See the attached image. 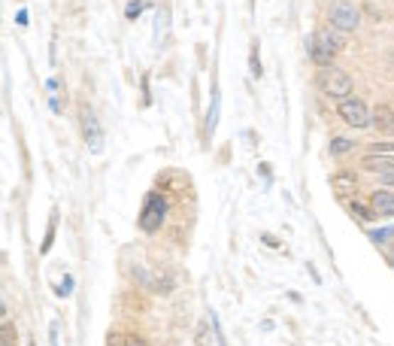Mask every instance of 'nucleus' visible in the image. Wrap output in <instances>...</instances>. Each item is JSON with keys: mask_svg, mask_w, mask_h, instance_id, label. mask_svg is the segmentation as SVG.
Listing matches in <instances>:
<instances>
[{"mask_svg": "<svg viewBox=\"0 0 394 346\" xmlns=\"http://www.w3.org/2000/svg\"><path fill=\"white\" fill-rule=\"evenodd\" d=\"M346 207H349V213H352V216H358L361 222H373V219H376L373 207H364L361 200H346Z\"/></svg>", "mask_w": 394, "mask_h": 346, "instance_id": "9d476101", "label": "nucleus"}, {"mask_svg": "<svg viewBox=\"0 0 394 346\" xmlns=\"http://www.w3.org/2000/svg\"><path fill=\"white\" fill-rule=\"evenodd\" d=\"M349 149H355L352 140H346V137H334L331 140V155H334V158H340V155H346Z\"/></svg>", "mask_w": 394, "mask_h": 346, "instance_id": "f8f14e48", "label": "nucleus"}, {"mask_svg": "<svg viewBox=\"0 0 394 346\" xmlns=\"http://www.w3.org/2000/svg\"><path fill=\"white\" fill-rule=\"evenodd\" d=\"M13 343H16V337H13V322L4 319V346H13Z\"/></svg>", "mask_w": 394, "mask_h": 346, "instance_id": "4468645a", "label": "nucleus"}, {"mask_svg": "<svg viewBox=\"0 0 394 346\" xmlns=\"http://www.w3.org/2000/svg\"><path fill=\"white\" fill-rule=\"evenodd\" d=\"M109 346H149V343L137 337V334H116V337H109Z\"/></svg>", "mask_w": 394, "mask_h": 346, "instance_id": "9b49d317", "label": "nucleus"}, {"mask_svg": "<svg viewBox=\"0 0 394 346\" xmlns=\"http://www.w3.org/2000/svg\"><path fill=\"white\" fill-rule=\"evenodd\" d=\"M370 207L376 216H394V188H376L370 195Z\"/></svg>", "mask_w": 394, "mask_h": 346, "instance_id": "423d86ee", "label": "nucleus"}, {"mask_svg": "<svg viewBox=\"0 0 394 346\" xmlns=\"http://www.w3.org/2000/svg\"><path fill=\"white\" fill-rule=\"evenodd\" d=\"M346 43H349L346 31H340V28H322V31H315L312 37H310L307 52H310V58H312L315 67H331L334 55L343 52Z\"/></svg>", "mask_w": 394, "mask_h": 346, "instance_id": "f257e3e1", "label": "nucleus"}, {"mask_svg": "<svg viewBox=\"0 0 394 346\" xmlns=\"http://www.w3.org/2000/svg\"><path fill=\"white\" fill-rule=\"evenodd\" d=\"M331 188L336 195H340L343 200H349V195H355V188H358V176L352 171H340V173H334L331 176Z\"/></svg>", "mask_w": 394, "mask_h": 346, "instance_id": "6e6552de", "label": "nucleus"}, {"mask_svg": "<svg viewBox=\"0 0 394 346\" xmlns=\"http://www.w3.org/2000/svg\"><path fill=\"white\" fill-rule=\"evenodd\" d=\"M336 113H340V119L352 128H373V113H370L364 100L355 97V94L336 100Z\"/></svg>", "mask_w": 394, "mask_h": 346, "instance_id": "7ed1b4c3", "label": "nucleus"}, {"mask_svg": "<svg viewBox=\"0 0 394 346\" xmlns=\"http://www.w3.org/2000/svg\"><path fill=\"white\" fill-rule=\"evenodd\" d=\"M164 213H167V200L164 195H146V204H143V213H140V228L146 234H155L158 228H161V222H164Z\"/></svg>", "mask_w": 394, "mask_h": 346, "instance_id": "39448f33", "label": "nucleus"}, {"mask_svg": "<svg viewBox=\"0 0 394 346\" xmlns=\"http://www.w3.org/2000/svg\"><path fill=\"white\" fill-rule=\"evenodd\" d=\"M315 85H319L322 94H328L334 100H343L352 94V76L340 67H319V73H315Z\"/></svg>", "mask_w": 394, "mask_h": 346, "instance_id": "f03ea898", "label": "nucleus"}, {"mask_svg": "<svg viewBox=\"0 0 394 346\" xmlns=\"http://www.w3.org/2000/svg\"><path fill=\"white\" fill-rule=\"evenodd\" d=\"M140 9H143V4H140V0H131V6H128V18L140 16Z\"/></svg>", "mask_w": 394, "mask_h": 346, "instance_id": "f3484780", "label": "nucleus"}, {"mask_svg": "<svg viewBox=\"0 0 394 346\" xmlns=\"http://www.w3.org/2000/svg\"><path fill=\"white\" fill-rule=\"evenodd\" d=\"M252 76H255V80L261 76V61H258V46L252 49Z\"/></svg>", "mask_w": 394, "mask_h": 346, "instance_id": "dca6fc26", "label": "nucleus"}, {"mask_svg": "<svg viewBox=\"0 0 394 346\" xmlns=\"http://www.w3.org/2000/svg\"><path fill=\"white\" fill-rule=\"evenodd\" d=\"M82 134H85L92 152H100V128H97V119H94V113L88 107L82 109Z\"/></svg>", "mask_w": 394, "mask_h": 346, "instance_id": "1a4fd4ad", "label": "nucleus"}, {"mask_svg": "<svg viewBox=\"0 0 394 346\" xmlns=\"http://www.w3.org/2000/svg\"><path fill=\"white\" fill-rule=\"evenodd\" d=\"M370 152H379V155H394V143H373Z\"/></svg>", "mask_w": 394, "mask_h": 346, "instance_id": "2eb2a0df", "label": "nucleus"}, {"mask_svg": "<svg viewBox=\"0 0 394 346\" xmlns=\"http://www.w3.org/2000/svg\"><path fill=\"white\" fill-rule=\"evenodd\" d=\"M394 237V228H382V231H370V240H373V243H379V247H382V243H385V240H391Z\"/></svg>", "mask_w": 394, "mask_h": 346, "instance_id": "ddd939ff", "label": "nucleus"}, {"mask_svg": "<svg viewBox=\"0 0 394 346\" xmlns=\"http://www.w3.org/2000/svg\"><path fill=\"white\" fill-rule=\"evenodd\" d=\"M328 18H331L334 28L352 33L358 25H361V9H358L352 0H334L331 9H328Z\"/></svg>", "mask_w": 394, "mask_h": 346, "instance_id": "20e7f679", "label": "nucleus"}, {"mask_svg": "<svg viewBox=\"0 0 394 346\" xmlns=\"http://www.w3.org/2000/svg\"><path fill=\"white\" fill-rule=\"evenodd\" d=\"M373 128L382 134V137H391L394 140V109L388 104H379L373 109Z\"/></svg>", "mask_w": 394, "mask_h": 346, "instance_id": "0eeeda50", "label": "nucleus"}]
</instances>
